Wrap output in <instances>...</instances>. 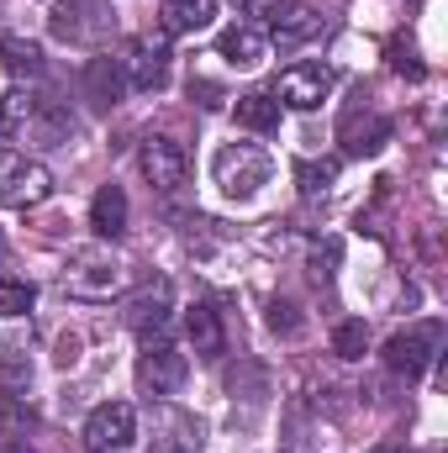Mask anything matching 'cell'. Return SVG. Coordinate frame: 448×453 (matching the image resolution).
Wrapping results in <instances>:
<instances>
[{"label": "cell", "instance_id": "cell-1", "mask_svg": "<svg viewBox=\"0 0 448 453\" xmlns=\"http://www.w3.org/2000/svg\"><path fill=\"white\" fill-rule=\"evenodd\" d=\"M127 290V264L112 248H80L64 269V296L74 301H112Z\"/></svg>", "mask_w": 448, "mask_h": 453}, {"label": "cell", "instance_id": "cell-2", "mask_svg": "<svg viewBox=\"0 0 448 453\" xmlns=\"http://www.w3.org/2000/svg\"><path fill=\"white\" fill-rule=\"evenodd\" d=\"M48 32L58 37V42H69V48H96V53H106L116 37V11L106 0H69V5H58L53 16H48Z\"/></svg>", "mask_w": 448, "mask_h": 453}, {"label": "cell", "instance_id": "cell-3", "mask_svg": "<svg viewBox=\"0 0 448 453\" xmlns=\"http://www.w3.org/2000/svg\"><path fill=\"white\" fill-rule=\"evenodd\" d=\"M212 174H217V185H222L227 201H253V196L269 185L274 164H269V153H264L259 142H227L222 153L212 158Z\"/></svg>", "mask_w": 448, "mask_h": 453}, {"label": "cell", "instance_id": "cell-4", "mask_svg": "<svg viewBox=\"0 0 448 453\" xmlns=\"http://www.w3.org/2000/svg\"><path fill=\"white\" fill-rule=\"evenodd\" d=\"M48 196H53V174H48L37 158H27V153L0 148V206L32 211V206H42Z\"/></svg>", "mask_w": 448, "mask_h": 453}, {"label": "cell", "instance_id": "cell-5", "mask_svg": "<svg viewBox=\"0 0 448 453\" xmlns=\"http://www.w3.org/2000/svg\"><path fill=\"white\" fill-rule=\"evenodd\" d=\"M185 374H190V358L174 348V342H148L143 353H137V390L148 395V401H169V395H180V385H185Z\"/></svg>", "mask_w": 448, "mask_h": 453}, {"label": "cell", "instance_id": "cell-6", "mask_svg": "<svg viewBox=\"0 0 448 453\" xmlns=\"http://www.w3.org/2000/svg\"><path fill=\"white\" fill-rule=\"evenodd\" d=\"M337 142H343V153H348V158H375V153L390 142V116L375 111L369 90H359V96H353V106L343 111V121H337Z\"/></svg>", "mask_w": 448, "mask_h": 453}, {"label": "cell", "instance_id": "cell-7", "mask_svg": "<svg viewBox=\"0 0 448 453\" xmlns=\"http://www.w3.org/2000/svg\"><path fill=\"white\" fill-rule=\"evenodd\" d=\"M328 96H333V69L322 58H301V64L280 69V80H274V101L290 111H317Z\"/></svg>", "mask_w": 448, "mask_h": 453}, {"label": "cell", "instance_id": "cell-8", "mask_svg": "<svg viewBox=\"0 0 448 453\" xmlns=\"http://www.w3.org/2000/svg\"><path fill=\"white\" fill-rule=\"evenodd\" d=\"M438 353H444V327L438 322H417V327H406V333H396L385 342V369L406 374V380H422V369Z\"/></svg>", "mask_w": 448, "mask_h": 453}, {"label": "cell", "instance_id": "cell-9", "mask_svg": "<svg viewBox=\"0 0 448 453\" xmlns=\"http://www.w3.org/2000/svg\"><path fill=\"white\" fill-rule=\"evenodd\" d=\"M137 169H143V180H148L158 196H169V190H180V185L190 180V153H185L174 137H143Z\"/></svg>", "mask_w": 448, "mask_h": 453}, {"label": "cell", "instance_id": "cell-10", "mask_svg": "<svg viewBox=\"0 0 448 453\" xmlns=\"http://www.w3.org/2000/svg\"><path fill=\"white\" fill-rule=\"evenodd\" d=\"M121 74H127V90H164V80H169V42L164 37H132L121 48Z\"/></svg>", "mask_w": 448, "mask_h": 453}, {"label": "cell", "instance_id": "cell-11", "mask_svg": "<svg viewBox=\"0 0 448 453\" xmlns=\"http://www.w3.org/2000/svg\"><path fill=\"white\" fill-rule=\"evenodd\" d=\"M85 443L90 453H116V449H132L137 443V411L127 401H106L85 417Z\"/></svg>", "mask_w": 448, "mask_h": 453}, {"label": "cell", "instance_id": "cell-12", "mask_svg": "<svg viewBox=\"0 0 448 453\" xmlns=\"http://www.w3.org/2000/svg\"><path fill=\"white\" fill-rule=\"evenodd\" d=\"M169 311H174L169 280H148V285L127 301V327H132L137 338H158V333L169 327Z\"/></svg>", "mask_w": 448, "mask_h": 453}, {"label": "cell", "instance_id": "cell-13", "mask_svg": "<svg viewBox=\"0 0 448 453\" xmlns=\"http://www.w3.org/2000/svg\"><path fill=\"white\" fill-rule=\"evenodd\" d=\"M264 27H269V37H274L280 48H301V42H312V37L322 32V16H317L312 5H301V0H274V5L264 11Z\"/></svg>", "mask_w": 448, "mask_h": 453}, {"label": "cell", "instance_id": "cell-14", "mask_svg": "<svg viewBox=\"0 0 448 453\" xmlns=\"http://www.w3.org/2000/svg\"><path fill=\"white\" fill-rule=\"evenodd\" d=\"M185 327H190V348H196V358L217 364V358L227 353V322H222V306H217V301H196L190 317H185Z\"/></svg>", "mask_w": 448, "mask_h": 453}, {"label": "cell", "instance_id": "cell-15", "mask_svg": "<svg viewBox=\"0 0 448 453\" xmlns=\"http://www.w3.org/2000/svg\"><path fill=\"white\" fill-rule=\"evenodd\" d=\"M153 427H158V453H201V422L190 417V411H180V406H169V401H158V411H153Z\"/></svg>", "mask_w": 448, "mask_h": 453}, {"label": "cell", "instance_id": "cell-16", "mask_svg": "<svg viewBox=\"0 0 448 453\" xmlns=\"http://www.w3.org/2000/svg\"><path fill=\"white\" fill-rule=\"evenodd\" d=\"M80 85H85V101H90L96 111H112V106H121V96H127V74H121V58H112V53L90 58Z\"/></svg>", "mask_w": 448, "mask_h": 453}, {"label": "cell", "instance_id": "cell-17", "mask_svg": "<svg viewBox=\"0 0 448 453\" xmlns=\"http://www.w3.org/2000/svg\"><path fill=\"white\" fill-rule=\"evenodd\" d=\"M217 58H227L232 69H259V64L269 58V42H264L259 27L237 21V27H222V32H217Z\"/></svg>", "mask_w": 448, "mask_h": 453}, {"label": "cell", "instance_id": "cell-18", "mask_svg": "<svg viewBox=\"0 0 448 453\" xmlns=\"http://www.w3.org/2000/svg\"><path fill=\"white\" fill-rule=\"evenodd\" d=\"M37 106H42V96H32L27 85L5 90V96H0V137H5V142H32V132H37Z\"/></svg>", "mask_w": 448, "mask_h": 453}, {"label": "cell", "instance_id": "cell-19", "mask_svg": "<svg viewBox=\"0 0 448 453\" xmlns=\"http://www.w3.org/2000/svg\"><path fill=\"white\" fill-rule=\"evenodd\" d=\"M0 64H5V74L16 85H32V80L48 74V58H42V48L32 37H0Z\"/></svg>", "mask_w": 448, "mask_h": 453}, {"label": "cell", "instance_id": "cell-20", "mask_svg": "<svg viewBox=\"0 0 448 453\" xmlns=\"http://www.w3.org/2000/svg\"><path fill=\"white\" fill-rule=\"evenodd\" d=\"M90 232L112 237V242L127 232V196H121V185H101L96 190V201H90Z\"/></svg>", "mask_w": 448, "mask_h": 453}, {"label": "cell", "instance_id": "cell-21", "mask_svg": "<svg viewBox=\"0 0 448 453\" xmlns=\"http://www.w3.org/2000/svg\"><path fill=\"white\" fill-rule=\"evenodd\" d=\"M237 127L243 132H259V137H269V132H280V101L269 96V90H248V96H237Z\"/></svg>", "mask_w": 448, "mask_h": 453}, {"label": "cell", "instance_id": "cell-22", "mask_svg": "<svg viewBox=\"0 0 448 453\" xmlns=\"http://www.w3.org/2000/svg\"><path fill=\"white\" fill-rule=\"evenodd\" d=\"M164 32L169 37H180V32H201V27H212V16H217V0H164Z\"/></svg>", "mask_w": 448, "mask_h": 453}, {"label": "cell", "instance_id": "cell-23", "mask_svg": "<svg viewBox=\"0 0 448 453\" xmlns=\"http://www.w3.org/2000/svg\"><path fill=\"white\" fill-rule=\"evenodd\" d=\"M337 174H343L337 158H301V164H296V185H301V196H328V190L337 185Z\"/></svg>", "mask_w": 448, "mask_h": 453}, {"label": "cell", "instance_id": "cell-24", "mask_svg": "<svg viewBox=\"0 0 448 453\" xmlns=\"http://www.w3.org/2000/svg\"><path fill=\"white\" fill-rule=\"evenodd\" d=\"M32 390V364L21 348H5L0 353V395H27Z\"/></svg>", "mask_w": 448, "mask_h": 453}, {"label": "cell", "instance_id": "cell-25", "mask_svg": "<svg viewBox=\"0 0 448 453\" xmlns=\"http://www.w3.org/2000/svg\"><path fill=\"white\" fill-rule=\"evenodd\" d=\"M333 353L348 358V364L364 358V353H369V327H364V322H337L333 327Z\"/></svg>", "mask_w": 448, "mask_h": 453}, {"label": "cell", "instance_id": "cell-26", "mask_svg": "<svg viewBox=\"0 0 448 453\" xmlns=\"http://www.w3.org/2000/svg\"><path fill=\"white\" fill-rule=\"evenodd\" d=\"M37 422V411L27 406V395H0V438H16Z\"/></svg>", "mask_w": 448, "mask_h": 453}, {"label": "cell", "instance_id": "cell-27", "mask_svg": "<svg viewBox=\"0 0 448 453\" xmlns=\"http://www.w3.org/2000/svg\"><path fill=\"white\" fill-rule=\"evenodd\" d=\"M32 301H37L32 280H0V317H27Z\"/></svg>", "mask_w": 448, "mask_h": 453}, {"label": "cell", "instance_id": "cell-28", "mask_svg": "<svg viewBox=\"0 0 448 453\" xmlns=\"http://www.w3.org/2000/svg\"><path fill=\"white\" fill-rule=\"evenodd\" d=\"M306 322H301V311H296V301H269V333H280V338H296Z\"/></svg>", "mask_w": 448, "mask_h": 453}, {"label": "cell", "instance_id": "cell-29", "mask_svg": "<svg viewBox=\"0 0 448 453\" xmlns=\"http://www.w3.org/2000/svg\"><path fill=\"white\" fill-rule=\"evenodd\" d=\"M390 69H396V74H412V80H422V64L406 53V42H390Z\"/></svg>", "mask_w": 448, "mask_h": 453}, {"label": "cell", "instance_id": "cell-30", "mask_svg": "<svg viewBox=\"0 0 448 453\" xmlns=\"http://www.w3.org/2000/svg\"><path fill=\"white\" fill-rule=\"evenodd\" d=\"M196 96H201V106H206V111H217V106L227 101V96L217 90V85H212V80H190V101H196Z\"/></svg>", "mask_w": 448, "mask_h": 453}, {"label": "cell", "instance_id": "cell-31", "mask_svg": "<svg viewBox=\"0 0 448 453\" xmlns=\"http://www.w3.org/2000/svg\"><path fill=\"white\" fill-rule=\"evenodd\" d=\"M53 358H58V369H69V364L80 358V338H58V353H53Z\"/></svg>", "mask_w": 448, "mask_h": 453}, {"label": "cell", "instance_id": "cell-32", "mask_svg": "<svg viewBox=\"0 0 448 453\" xmlns=\"http://www.w3.org/2000/svg\"><path fill=\"white\" fill-rule=\"evenodd\" d=\"M5 453H32V449H21V443H11V449H5Z\"/></svg>", "mask_w": 448, "mask_h": 453}, {"label": "cell", "instance_id": "cell-33", "mask_svg": "<svg viewBox=\"0 0 448 453\" xmlns=\"http://www.w3.org/2000/svg\"><path fill=\"white\" fill-rule=\"evenodd\" d=\"M375 453H401V449H375Z\"/></svg>", "mask_w": 448, "mask_h": 453}]
</instances>
